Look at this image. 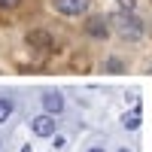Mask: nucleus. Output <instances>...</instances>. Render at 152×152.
<instances>
[{
	"mask_svg": "<svg viewBox=\"0 0 152 152\" xmlns=\"http://www.w3.org/2000/svg\"><path fill=\"white\" fill-rule=\"evenodd\" d=\"M55 9L61 15H85L88 0H55Z\"/></svg>",
	"mask_w": 152,
	"mask_h": 152,
	"instance_id": "3",
	"label": "nucleus"
},
{
	"mask_svg": "<svg viewBox=\"0 0 152 152\" xmlns=\"http://www.w3.org/2000/svg\"><path fill=\"white\" fill-rule=\"evenodd\" d=\"M28 43H31L34 49H40V52H52V49H55L52 37H49L46 31H31V34H28Z\"/></svg>",
	"mask_w": 152,
	"mask_h": 152,
	"instance_id": "4",
	"label": "nucleus"
},
{
	"mask_svg": "<svg viewBox=\"0 0 152 152\" xmlns=\"http://www.w3.org/2000/svg\"><path fill=\"white\" fill-rule=\"evenodd\" d=\"M31 131H34L37 137H52V134H55V116L43 113V116L31 119Z\"/></svg>",
	"mask_w": 152,
	"mask_h": 152,
	"instance_id": "2",
	"label": "nucleus"
},
{
	"mask_svg": "<svg viewBox=\"0 0 152 152\" xmlns=\"http://www.w3.org/2000/svg\"><path fill=\"white\" fill-rule=\"evenodd\" d=\"M21 152H31V146H24V149H21Z\"/></svg>",
	"mask_w": 152,
	"mask_h": 152,
	"instance_id": "13",
	"label": "nucleus"
},
{
	"mask_svg": "<svg viewBox=\"0 0 152 152\" xmlns=\"http://www.w3.org/2000/svg\"><path fill=\"white\" fill-rule=\"evenodd\" d=\"M12 110H15L12 97H0V122H6V119L12 116Z\"/></svg>",
	"mask_w": 152,
	"mask_h": 152,
	"instance_id": "8",
	"label": "nucleus"
},
{
	"mask_svg": "<svg viewBox=\"0 0 152 152\" xmlns=\"http://www.w3.org/2000/svg\"><path fill=\"white\" fill-rule=\"evenodd\" d=\"M43 107H46L49 116H58V113L64 110V97H61L58 91H46L43 94Z\"/></svg>",
	"mask_w": 152,
	"mask_h": 152,
	"instance_id": "5",
	"label": "nucleus"
},
{
	"mask_svg": "<svg viewBox=\"0 0 152 152\" xmlns=\"http://www.w3.org/2000/svg\"><path fill=\"white\" fill-rule=\"evenodd\" d=\"M122 125H125V128H140V107H134L131 113H125V119H122Z\"/></svg>",
	"mask_w": 152,
	"mask_h": 152,
	"instance_id": "7",
	"label": "nucleus"
},
{
	"mask_svg": "<svg viewBox=\"0 0 152 152\" xmlns=\"http://www.w3.org/2000/svg\"><path fill=\"white\" fill-rule=\"evenodd\" d=\"M88 152H104V149H100V146H94V149H88Z\"/></svg>",
	"mask_w": 152,
	"mask_h": 152,
	"instance_id": "12",
	"label": "nucleus"
},
{
	"mask_svg": "<svg viewBox=\"0 0 152 152\" xmlns=\"http://www.w3.org/2000/svg\"><path fill=\"white\" fill-rule=\"evenodd\" d=\"M85 31L91 34V37H107V34H110V28H107V21H104V18H88Z\"/></svg>",
	"mask_w": 152,
	"mask_h": 152,
	"instance_id": "6",
	"label": "nucleus"
},
{
	"mask_svg": "<svg viewBox=\"0 0 152 152\" xmlns=\"http://www.w3.org/2000/svg\"><path fill=\"white\" fill-rule=\"evenodd\" d=\"M119 152H128V149H119Z\"/></svg>",
	"mask_w": 152,
	"mask_h": 152,
	"instance_id": "14",
	"label": "nucleus"
},
{
	"mask_svg": "<svg viewBox=\"0 0 152 152\" xmlns=\"http://www.w3.org/2000/svg\"><path fill=\"white\" fill-rule=\"evenodd\" d=\"M107 67H110V73H119V67H122V64H119L116 58H110V61H107Z\"/></svg>",
	"mask_w": 152,
	"mask_h": 152,
	"instance_id": "10",
	"label": "nucleus"
},
{
	"mask_svg": "<svg viewBox=\"0 0 152 152\" xmlns=\"http://www.w3.org/2000/svg\"><path fill=\"white\" fill-rule=\"evenodd\" d=\"M21 0H0V9H15Z\"/></svg>",
	"mask_w": 152,
	"mask_h": 152,
	"instance_id": "9",
	"label": "nucleus"
},
{
	"mask_svg": "<svg viewBox=\"0 0 152 152\" xmlns=\"http://www.w3.org/2000/svg\"><path fill=\"white\" fill-rule=\"evenodd\" d=\"M113 21H116V31H119L122 37L137 40V37L143 34V24H140V18H137L131 9H125V12H119V15H113Z\"/></svg>",
	"mask_w": 152,
	"mask_h": 152,
	"instance_id": "1",
	"label": "nucleus"
},
{
	"mask_svg": "<svg viewBox=\"0 0 152 152\" xmlns=\"http://www.w3.org/2000/svg\"><path fill=\"white\" fill-rule=\"evenodd\" d=\"M134 3H137V0H119V6H122V9H134Z\"/></svg>",
	"mask_w": 152,
	"mask_h": 152,
	"instance_id": "11",
	"label": "nucleus"
}]
</instances>
